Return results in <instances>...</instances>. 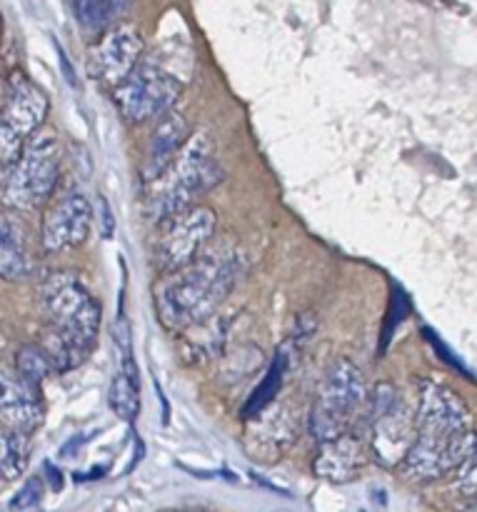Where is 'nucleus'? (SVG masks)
<instances>
[{"mask_svg": "<svg viewBox=\"0 0 477 512\" xmlns=\"http://www.w3.org/2000/svg\"><path fill=\"white\" fill-rule=\"evenodd\" d=\"M75 20L88 33H103L123 8V0H70Z\"/></svg>", "mask_w": 477, "mask_h": 512, "instance_id": "nucleus-21", "label": "nucleus"}, {"mask_svg": "<svg viewBox=\"0 0 477 512\" xmlns=\"http://www.w3.org/2000/svg\"><path fill=\"white\" fill-rule=\"evenodd\" d=\"M180 93H183V85L168 70L153 63H140L115 88V105L128 123L143 125L165 118L178 103Z\"/></svg>", "mask_w": 477, "mask_h": 512, "instance_id": "nucleus-8", "label": "nucleus"}, {"mask_svg": "<svg viewBox=\"0 0 477 512\" xmlns=\"http://www.w3.org/2000/svg\"><path fill=\"white\" fill-rule=\"evenodd\" d=\"M365 398H368V390H365L358 365L350 363L348 358L335 360L308 415L310 435L318 443H328L350 433L358 410L365 405Z\"/></svg>", "mask_w": 477, "mask_h": 512, "instance_id": "nucleus-5", "label": "nucleus"}, {"mask_svg": "<svg viewBox=\"0 0 477 512\" xmlns=\"http://www.w3.org/2000/svg\"><path fill=\"white\" fill-rule=\"evenodd\" d=\"M100 205H103V223H105L103 233H105V238H110V235H113V215H110V208L105 200H100Z\"/></svg>", "mask_w": 477, "mask_h": 512, "instance_id": "nucleus-25", "label": "nucleus"}, {"mask_svg": "<svg viewBox=\"0 0 477 512\" xmlns=\"http://www.w3.org/2000/svg\"><path fill=\"white\" fill-rule=\"evenodd\" d=\"M3 203L15 213H30L53 198L60 180V145L53 130L40 128L23 153L3 170Z\"/></svg>", "mask_w": 477, "mask_h": 512, "instance_id": "nucleus-4", "label": "nucleus"}, {"mask_svg": "<svg viewBox=\"0 0 477 512\" xmlns=\"http://www.w3.org/2000/svg\"><path fill=\"white\" fill-rule=\"evenodd\" d=\"M300 435V420L290 405H265L258 413L248 415L243 433L245 453L255 463L273 465L293 448Z\"/></svg>", "mask_w": 477, "mask_h": 512, "instance_id": "nucleus-11", "label": "nucleus"}, {"mask_svg": "<svg viewBox=\"0 0 477 512\" xmlns=\"http://www.w3.org/2000/svg\"><path fill=\"white\" fill-rule=\"evenodd\" d=\"M165 512H178V510H165Z\"/></svg>", "mask_w": 477, "mask_h": 512, "instance_id": "nucleus-27", "label": "nucleus"}, {"mask_svg": "<svg viewBox=\"0 0 477 512\" xmlns=\"http://www.w3.org/2000/svg\"><path fill=\"white\" fill-rule=\"evenodd\" d=\"M93 225V208L83 193H65L43 215L40 245L45 253H65L83 245Z\"/></svg>", "mask_w": 477, "mask_h": 512, "instance_id": "nucleus-13", "label": "nucleus"}, {"mask_svg": "<svg viewBox=\"0 0 477 512\" xmlns=\"http://www.w3.org/2000/svg\"><path fill=\"white\" fill-rule=\"evenodd\" d=\"M143 48V35L138 33L135 25H115V28L105 30L103 38L88 50L85 68L95 83L118 88L140 65Z\"/></svg>", "mask_w": 477, "mask_h": 512, "instance_id": "nucleus-12", "label": "nucleus"}, {"mask_svg": "<svg viewBox=\"0 0 477 512\" xmlns=\"http://www.w3.org/2000/svg\"><path fill=\"white\" fill-rule=\"evenodd\" d=\"M365 465V443L363 438L353 433H345L340 438L320 443V453L315 458L313 470L318 478L328 483L343 485L358 478Z\"/></svg>", "mask_w": 477, "mask_h": 512, "instance_id": "nucleus-17", "label": "nucleus"}, {"mask_svg": "<svg viewBox=\"0 0 477 512\" xmlns=\"http://www.w3.org/2000/svg\"><path fill=\"white\" fill-rule=\"evenodd\" d=\"M120 335H123V360H120V368L115 370L113 383H110L108 405L118 418L130 423V420H135V415L140 410V375L133 353H130L128 330L123 328Z\"/></svg>", "mask_w": 477, "mask_h": 512, "instance_id": "nucleus-18", "label": "nucleus"}, {"mask_svg": "<svg viewBox=\"0 0 477 512\" xmlns=\"http://www.w3.org/2000/svg\"><path fill=\"white\" fill-rule=\"evenodd\" d=\"M453 490L458 495H463V498H468V500L477 498V455H475V458H470L465 465H460L458 470H455Z\"/></svg>", "mask_w": 477, "mask_h": 512, "instance_id": "nucleus-24", "label": "nucleus"}, {"mask_svg": "<svg viewBox=\"0 0 477 512\" xmlns=\"http://www.w3.org/2000/svg\"><path fill=\"white\" fill-rule=\"evenodd\" d=\"M460 512H477V498H475V500H470V503L465 505V508L460 510Z\"/></svg>", "mask_w": 477, "mask_h": 512, "instance_id": "nucleus-26", "label": "nucleus"}, {"mask_svg": "<svg viewBox=\"0 0 477 512\" xmlns=\"http://www.w3.org/2000/svg\"><path fill=\"white\" fill-rule=\"evenodd\" d=\"M40 500H43V480L28 478L25 480L23 488L13 495V500H10V510H15V512L33 510V508H38Z\"/></svg>", "mask_w": 477, "mask_h": 512, "instance_id": "nucleus-23", "label": "nucleus"}, {"mask_svg": "<svg viewBox=\"0 0 477 512\" xmlns=\"http://www.w3.org/2000/svg\"><path fill=\"white\" fill-rule=\"evenodd\" d=\"M40 303L48 315L43 350L55 373H70L85 363L100 333L103 310L88 285L75 273H53L40 285Z\"/></svg>", "mask_w": 477, "mask_h": 512, "instance_id": "nucleus-2", "label": "nucleus"}, {"mask_svg": "<svg viewBox=\"0 0 477 512\" xmlns=\"http://www.w3.org/2000/svg\"><path fill=\"white\" fill-rule=\"evenodd\" d=\"M30 463V435L5 430L0 435V473L5 483L18 480Z\"/></svg>", "mask_w": 477, "mask_h": 512, "instance_id": "nucleus-20", "label": "nucleus"}, {"mask_svg": "<svg viewBox=\"0 0 477 512\" xmlns=\"http://www.w3.org/2000/svg\"><path fill=\"white\" fill-rule=\"evenodd\" d=\"M190 138H193V130H190V123L183 115L168 113L165 118H160V123L155 125L153 135H150L148 140V150H145V183H153L155 178H160V175L170 168V163L178 158L180 150L188 145Z\"/></svg>", "mask_w": 477, "mask_h": 512, "instance_id": "nucleus-16", "label": "nucleus"}, {"mask_svg": "<svg viewBox=\"0 0 477 512\" xmlns=\"http://www.w3.org/2000/svg\"><path fill=\"white\" fill-rule=\"evenodd\" d=\"M215 228H218V218L205 205H193L185 213L165 220L155 240V265L163 273H173L190 265L208 250Z\"/></svg>", "mask_w": 477, "mask_h": 512, "instance_id": "nucleus-9", "label": "nucleus"}, {"mask_svg": "<svg viewBox=\"0 0 477 512\" xmlns=\"http://www.w3.org/2000/svg\"><path fill=\"white\" fill-rule=\"evenodd\" d=\"M0 273L5 280H23L33 273L28 235L13 213H5L0 220Z\"/></svg>", "mask_w": 477, "mask_h": 512, "instance_id": "nucleus-19", "label": "nucleus"}, {"mask_svg": "<svg viewBox=\"0 0 477 512\" xmlns=\"http://www.w3.org/2000/svg\"><path fill=\"white\" fill-rule=\"evenodd\" d=\"M240 275H243V255L228 245L205 250L185 268L165 273L155 288L160 323L173 333H183L215 318V310L228 300Z\"/></svg>", "mask_w": 477, "mask_h": 512, "instance_id": "nucleus-1", "label": "nucleus"}, {"mask_svg": "<svg viewBox=\"0 0 477 512\" xmlns=\"http://www.w3.org/2000/svg\"><path fill=\"white\" fill-rule=\"evenodd\" d=\"M0 385H3V395H0V420H3V428L25 435L35 433L38 425L43 423L45 413L38 385L28 383L18 373H8V370L3 373Z\"/></svg>", "mask_w": 477, "mask_h": 512, "instance_id": "nucleus-15", "label": "nucleus"}, {"mask_svg": "<svg viewBox=\"0 0 477 512\" xmlns=\"http://www.w3.org/2000/svg\"><path fill=\"white\" fill-rule=\"evenodd\" d=\"M220 180V165L215 163L213 148L205 135L193 133L178 158L170 163L160 178H155L145 198V213L153 223H165L185 213L198 203Z\"/></svg>", "mask_w": 477, "mask_h": 512, "instance_id": "nucleus-3", "label": "nucleus"}, {"mask_svg": "<svg viewBox=\"0 0 477 512\" xmlns=\"http://www.w3.org/2000/svg\"><path fill=\"white\" fill-rule=\"evenodd\" d=\"M470 430V410L448 385L425 380L418 395V433L453 438Z\"/></svg>", "mask_w": 477, "mask_h": 512, "instance_id": "nucleus-14", "label": "nucleus"}, {"mask_svg": "<svg viewBox=\"0 0 477 512\" xmlns=\"http://www.w3.org/2000/svg\"><path fill=\"white\" fill-rule=\"evenodd\" d=\"M15 373L40 388L45 383V378L55 373V368L50 363L48 353L43 350V345H23L15 353Z\"/></svg>", "mask_w": 477, "mask_h": 512, "instance_id": "nucleus-22", "label": "nucleus"}, {"mask_svg": "<svg viewBox=\"0 0 477 512\" xmlns=\"http://www.w3.org/2000/svg\"><path fill=\"white\" fill-rule=\"evenodd\" d=\"M477 455V433L453 435V438H435V435H420L415 438L408 458L403 460V470L415 483H430L443 475L455 473L460 465L468 463Z\"/></svg>", "mask_w": 477, "mask_h": 512, "instance_id": "nucleus-10", "label": "nucleus"}, {"mask_svg": "<svg viewBox=\"0 0 477 512\" xmlns=\"http://www.w3.org/2000/svg\"><path fill=\"white\" fill-rule=\"evenodd\" d=\"M48 95L30 83L25 73L15 70L3 88V115H0V163L10 168L23 153L28 138L43 128L48 118Z\"/></svg>", "mask_w": 477, "mask_h": 512, "instance_id": "nucleus-6", "label": "nucleus"}, {"mask_svg": "<svg viewBox=\"0 0 477 512\" xmlns=\"http://www.w3.org/2000/svg\"><path fill=\"white\" fill-rule=\"evenodd\" d=\"M418 438V410L405 405L393 385L383 383L370 398V445L380 463L398 465Z\"/></svg>", "mask_w": 477, "mask_h": 512, "instance_id": "nucleus-7", "label": "nucleus"}]
</instances>
